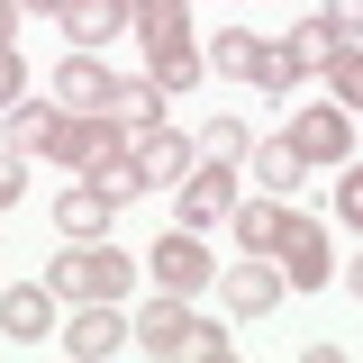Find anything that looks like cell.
<instances>
[{
    "instance_id": "6da1fadb",
    "label": "cell",
    "mask_w": 363,
    "mask_h": 363,
    "mask_svg": "<svg viewBox=\"0 0 363 363\" xmlns=\"http://www.w3.org/2000/svg\"><path fill=\"white\" fill-rule=\"evenodd\" d=\"M55 300H128L136 281V255H118L109 236H64V255H55Z\"/></svg>"
},
{
    "instance_id": "7a4b0ae2",
    "label": "cell",
    "mask_w": 363,
    "mask_h": 363,
    "mask_svg": "<svg viewBox=\"0 0 363 363\" xmlns=\"http://www.w3.org/2000/svg\"><path fill=\"white\" fill-rule=\"evenodd\" d=\"M272 264H281V281L291 291H327V227L318 218H300V209H281V236H272Z\"/></svg>"
},
{
    "instance_id": "3957f363",
    "label": "cell",
    "mask_w": 363,
    "mask_h": 363,
    "mask_svg": "<svg viewBox=\"0 0 363 363\" xmlns=\"http://www.w3.org/2000/svg\"><path fill=\"white\" fill-rule=\"evenodd\" d=\"M145 272H155V291H182V300H191V291H200V281H218V264H209V255H200V227H164V236H155V255H145Z\"/></svg>"
},
{
    "instance_id": "277c9868",
    "label": "cell",
    "mask_w": 363,
    "mask_h": 363,
    "mask_svg": "<svg viewBox=\"0 0 363 363\" xmlns=\"http://www.w3.org/2000/svg\"><path fill=\"white\" fill-rule=\"evenodd\" d=\"M55 336H64V354H73V363H109L118 345H136V318L118 309V300H82V318L55 327Z\"/></svg>"
},
{
    "instance_id": "5b68a950",
    "label": "cell",
    "mask_w": 363,
    "mask_h": 363,
    "mask_svg": "<svg viewBox=\"0 0 363 363\" xmlns=\"http://www.w3.org/2000/svg\"><path fill=\"white\" fill-rule=\"evenodd\" d=\"M291 145H300L309 164H345V155H354V109L327 91V109H300V118H291Z\"/></svg>"
},
{
    "instance_id": "8992f818",
    "label": "cell",
    "mask_w": 363,
    "mask_h": 363,
    "mask_svg": "<svg viewBox=\"0 0 363 363\" xmlns=\"http://www.w3.org/2000/svg\"><path fill=\"white\" fill-rule=\"evenodd\" d=\"M173 191H182V227H218L227 209H236V164H218V155H209V164H191Z\"/></svg>"
},
{
    "instance_id": "52a82bcc",
    "label": "cell",
    "mask_w": 363,
    "mask_h": 363,
    "mask_svg": "<svg viewBox=\"0 0 363 363\" xmlns=\"http://www.w3.org/2000/svg\"><path fill=\"white\" fill-rule=\"evenodd\" d=\"M64 318H55V281H18V291H0V336L9 345H45Z\"/></svg>"
},
{
    "instance_id": "ba28073f",
    "label": "cell",
    "mask_w": 363,
    "mask_h": 363,
    "mask_svg": "<svg viewBox=\"0 0 363 363\" xmlns=\"http://www.w3.org/2000/svg\"><path fill=\"white\" fill-rule=\"evenodd\" d=\"M128 164H136V182H145V191H173V182L191 173V145H182V136L155 118V128H136V136H128Z\"/></svg>"
},
{
    "instance_id": "9c48e42d",
    "label": "cell",
    "mask_w": 363,
    "mask_h": 363,
    "mask_svg": "<svg viewBox=\"0 0 363 363\" xmlns=\"http://www.w3.org/2000/svg\"><path fill=\"white\" fill-rule=\"evenodd\" d=\"M191 327H200V318H191V300H182V291H164V300H145V309H136V345H145V354H191Z\"/></svg>"
},
{
    "instance_id": "30bf717a",
    "label": "cell",
    "mask_w": 363,
    "mask_h": 363,
    "mask_svg": "<svg viewBox=\"0 0 363 363\" xmlns=\"http://www.w3.org/2000/svg\"><path fill=\"white\" fill-rule=\"evenodd\" d=\"M218 291H227V309H236V318H264L272 300L291 291V281H281V264H264V255H245V264H227V272H218Z\"/></svg>"
},
{
    "instance_id": "8fae6325",
    "label": "cell",
    "mask_w": 363,
    "mask_h": 363,
    "mask_svg": "<svg viewBox=\"0 0 363 363\" xmlns=\"http://www.w3.org/2000/svg\"><path fill=\"white\" fill-rule=\"evenodd\" d=\"M109 209H118V191H109V182H73V191H55V227H64V236H109Z\"/></svg>"
},
{
    "instance_id": "7c38bea8",
    "label": "cell",
    "mask_w": 363,
    "mask_h": 363,
    "mask_svg": "<svg viewBox=\"0 0 363 363\" xmlns=\"http://www.w3.org/2000/svg\"><path fill=\"white\" fill-rule=\"evenodd\" d=\"M55 18H64V37L91 45V55H100L109 37H136V28H128V0H64Z\"/></svg>"
},
{
    "instance_id": "4fadbf2b",
    "label": "cell",
    "mask_w": 363,
    "mask_h": 363,
    "mask_svg": "<svg viewBox=\"0 0 363 363\" xmlns=\"http://www.w3.org/2000/svg\"><path fill=\"white\" fill-rule=\"evenodd\" d=\"M55 100H64V109H100V100H109V64H100L91 45H73V55L55 64Z\"/></svg>"
},
{
    "instance_id": "5bb4252c",
    "label": "cell",
    "mask_w": 363,
    "mask_h": 363,
    "mask_svg": "<svg viewBox=\"0 0 363 363\" xmlns=\"http://www.w3.org/2000/svg\"><path fill=\"white\" fill-rule=\"evenodd\" d=\"M100 109H109V128H155V118H164V91H155V73H145V82H109V100H100Z\"/></svg>"
},
{
    "instance_id": "9a60e30c",
    "label": "cell",
    "mask_w": 363,
    "mask_h": 363,
    "mask_svg": "<svg viewBox=\"0 0 363 363\" xmlns=\"http://www.w3.org/2000/svg\"><path fill=\"white\" fill-rule=\"evenodd\" d=\"M227 227H236V245H245V255H272V236H281V200L255 191V200H236V209H227Z\"/></svg>"
},
{
    "instance_id": "2e32d148",
    "label": "cell",
    "mask_w": 363,
    "mask_h": 363,
    "mask_svg": "<svg viewBox=\"0 0 363 363\" xmlns=\"http://www.w3.org/2000/svg\"><path fill=\"white\" fill-rule=\"evenodd\" d=\"M145 73H155V91H191L200 82V45L191 37H155L145 45Z\"/></svg>"
},
{
    "instance_id": "e0dca14e",
    "label": "cell",
    "mask_w": 363,
    "mask_h": 363,
    "mask_svg": "<svg viewBox=\"0 0 363 363\" xmlns=\"http://www.w3.org/2000/svg\"><path fill=\"white\" fill-rule=\"evenodd\" d=\"M300 173H309V155H300L291 136L255 145V191H272V200H281V191H300Z\"/></svg>"
},
{
    "instance_id": "ac0fdd59",
    "label": "cell",
    "mask_w": 363,
    "mask_h": 363,
    "mask_svg": "<svg viewBox=\"0 0 363 363\" xmlns=\"http://www.w3.org/2000/svg\"><path fill=\"white\" fill-rule=\"evenodd\" d=\"M300 73H309V55H300L291 37H264V45H255V91H291Z\"/></svg>"
},
{
    "instance_id": "d6986e66",
    "label": "cell",
    "mask_w": 363,
    "mask_h": 363,
    "mask_svg": "<svg viewBox=\"0 0 363 363\" xmlns=\"http://www.w3.org/2000/svg\"><path fill=\"white\" fill-rule=\"evenodd\" d=\"M128 28L145 45H155V37H191V9H182V0H128Z\"/></svg>"
},
{
    "instance_id": "ffe728a7",
    "label": "cell",
    "mask_w": 363,
    "mask_h": 363,
    "mask_svg": "<svg viewBox=\"0 0 363 363\" xmlns=\"http://www.w3.org/2000/svg\"><path fill=\"white\" fill-rule=\"evenodd\" d=\"M200 155H218V164H245V155H255V128H245V118H209V128H200Z\"/></svg>"
},
{
    "instance_id": "44dd1931",
    "label": "cell",
    "mask_w": 363,
    "mask_h": 363,
    "mask_svg": "<svg viewBox=\"0 0 363 363\" xmlns=\"http://www.w3.org/2000/svg\"><path fill=\"white\" fill-rule=\"evenodd\" d=\"M318 73H327V91H336L345 109H363V45H336V55H327Z\"/></svg>"
},
{
    "instance_id": "7402d4cb",
    "label": "cell",
    "mask_w": 363,
    "mask_h": 363,
    "mask_svg": "<svg viewBox=\"0 0 363 363\" xmlns=\"http://www.w3.org/2000/svg\"><path fill=\"white\" fill-rule=\"evenodd\" d=\"M255 45H264V37H245V28H227V37L209 45V64H218L227 82H255Z\"/></svg>"
},
{
    "instance_id": "603a6c76",
    "label": "cell",
    "mask_w": 363,
    "mask_h": 363,
    "mask_svg": "<svg viewBox=\"0 0 363 363\" xmlns=\"http://www.w3.org/2000/svg\"><path fill=\"white\" fill-rule=\"evenodd\" d=\"M45 128L55 109H9V155H45Z\"/></svg>"
},
{
    "instance_id": "cb8c5ba5",
    "label": "cell",
    "mask_w": 363,
    "mask_h": 363,
    "mask_svg": "<svg viewBox=\"0 0 363 363\" xmlns=\"http://www.w3.org/2000/svg\"><path fill=\"white\" fill-rule=\"evenodd\" d=\"M291 45L309 55V73H318V64H327V55H336V45H345V37H336V28H327V18H318V9H309V18L291 28Z\"/></svg>"
},
{
    "instance_id": "d4e9b609",
    "label": "cell",
    "mask_w": 363,
    "mask_h": 363,
    "mask_svg": "<svg viewBox=\"0 0 363 363\" xmlns=\"http://www.w3.org/2000/svg\"><path fill=\"white\" fill-rule=\"evenodd\" d=\"M236 354V336H227V327H209V318H200V327H191V363H227Z\"/></svg>"
},
{
    "instance_id": "484cf974",
    "label": "cell",
    "mask_w": 363,
    "mask_h": 363,
    "mask_svg": "<svg viewBox=\"0 0 363 363\" xmlns=\"http://www.w3.org/2000/svg\"><path fill=\"white\" fill-rule=\"evenodd\" d=\"M28 100V64H18V45H0V109H18Z\"/></svg>"
},
{
    "instance_id": "4316f807",
    "label": "cell",
    "mask_w": 363,
    "mask_h": 363,
    "mask_svg": "<svg viewBox=\"0 0 363 363\" xmlns=\"http://www.w3.org/2000/svg\"><path fill=\"white\" fill-rule=\"evenodd\" d=\"M318 18H327V28H336V37H345V45H363V0H327Z\"/></svg>"
},
{
    "instance_id": "83f0119b",
    "label": "cell",
    "mask_w": 363,
    "mask_h": 363,
    "mask_svg": "<svg viewBox=\"0 0 363 363\" xmlns=\"http://www.w3.org/2000/svg\"><path fill=\"white\" fill-rule=\"evenodd\" d=\"M336 218L363 227V164H345V182H336Z\"/></svg>"
},
{
    "instance_id": "f1b7e54d",
    "label": "cell",
    "mask_w": 363,
    "mask_h": 363,
    "mask_svg": "<svg viewBox=\"0 0 363 363\" xmlns=\"http://www.w3.org/2000/svg\"><path fill=\"white\" fill-rule=\"evenodd\" d=\"M18 191H28V155H0V209H9Z\"/></svg>"
},
{
    "instance_id": "f546056e",
    "label": "cell",
    "mask_w": 363,
    "mask_h": 363,
    "mask_svg": "<svg viewBox=\"0 0 363 363\" xmlns=\"http://www.w3.org/2000/svg\"><path fill=\"white\" fill-rule=\"evenodd\" d=\"M9 37H18V0H0V45H9Z\"/></svg>"
},
{
    "instance_id": "4dcf8cb0",
    "label": "cell",
    "mask_w": 363,
    "mask_h": 363,
    "mask_svg": "<svg viewBox=\"0 0 363 363\" xmlns=\"http://www.w3.org/2000/svg\"><path fill=\"white\" fill-rule=\"evenodd\" d=\"M345 291H354V300H363V255H354V264H345Z\"/></svg>"
},
{
    "instance_id": "1f68e13d",
    "label": "cell",
    "mask_w": 363,
    "mask_h": 363,
    "mask_svg": "<svg viewBox=\"0 0 363 363\" xmlns=\"http://www.w3.org/2000/svg\"><path fill=\"white\" fill-rule=\"evenodd\" d=\"M18 9H64V0H18Z\"/></svg>"
}]
</instances>
